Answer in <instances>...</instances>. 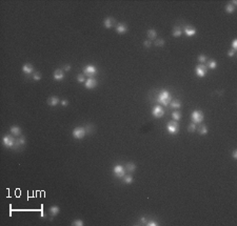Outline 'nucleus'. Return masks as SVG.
<instances>
[{"label":"nucleus","mask_w":237,"mask_h":226,"mask_svg":"<svg viewBox=\"0 0 237 226\" xmlns=\"http://www.w3.org/2000/svg\"><path fill=\"white\" fill-rule=\"evenodd\" d=\"M143 45H144V47H146V48H150V47L152 46L151 40H144V41H143Z\"/></svg>","instance_id":"nucleus-36"},{"label":"nucleus","mask_w":237,"mask_h":226,"mask_svg":"<svg viewBox=\"0 0 237 226\" xmlns=\"http://www.w3.org/2000/svg\"><path fill=\"white\" fill-rule=\"evenodd\" d=\"M181 34H182V31H181V29L179 27H175L174 28V30H173V36L174 37H176V38L180 37Z\"/></svg>","instance_id":"nucleus-22"},{"label":"nucleus","mask_w":237,"mask_h":226,"mask_svg":"<svg viewBox=\"0 0 237 226\" xmlns=\"http://www.w3.org/2000/svg\"><path fill=\"white\" fill-rule=\"evenodd\" d=\"M188 129H189V132H190V133H194L195 130L197 129V126H196V124H195V123H193V122H192V123L189 125Z\"/></svg>","instance_id":"nucleus-31"},{"label":"nucleus","mask_w":237,"mask_h":226,"mask_svg":"<svg viewBox=\"0 0 237 226\" xmlns=\"http://www.w3.org/2000/svg\"><path fill=\"white\" fill-rule=\"evenodd\" d=\"M84 85H85V87L87 90H92L94 87H96L97 86V80L95 79V78H89V79H86L85 82H84Z\"/></svg>","instance_id":"nucleus-10"},{"label":"nucleus","mask_w":237,"mask_h":226,"mask_svg":"<svg viewBox=\"0 0 237 226\" xmlns=\"http://www.w3.org/2000/svg\"><path fill=\"white\" fill-rule=\"evenodd\" d=\"M152 115H153V117H155L157 119L158 118H161L164 115V110H163V108L160 105H156L153 108V110H152Z\"/></svg>","instance_id":"nucleus-9"},{"label":"nucleus","mask_w":237,"mask_h":226,"mask_svg":"<svg viewBox=\"0 0 237 226\" xmlns=\"http://www.w3.org/2000/svg\"><path fill=\"white\" fill-rule=\"evenodd\" d=\"M33 78H34L35 81H39V80L41 79V74H40L39 72H35V73L33 74Z\"/></svg>","instance_id":"nucleus-32"},{"label":"nucleus","mask_w":237,"mask_h":226,"mask_svg":"<svg viewBox=\"0 0 237 226\" xmlns=\"http://www.w3.org/2000/svg\"><path fill=\"white\" fill-rule=\"evenodd\" d=\"M41 217H42V218H46V217H47V215H46L44 212L42 211V212H41Z\"/></svg>","instance_id":"nucleus-44"},{"label":"nucleus","mask_w":237,"mask_h":226,"mask_svg":"<svg viewBox=\"0 0 237 226\" xmlns=\"http://www.w3.org/2000/svg\"><path fill=\"white\" fill-rule=\"evenodd\" d=\"M85 134H86L85 128L84 127H80V126H79V127H75L73 129V133H72V135H73V137L75 139H82L85 136Z\"/></svg>","instance_id":"nucleus-4"},{"label":"nucleus","mask_w":237,"mask_h":226,"mask_svg":"<svg viewBox=\"0 0 237 226\" xmlns=\"http://www.w3.org/2000/svg\"><path fill=\"white\" fill-rule=\"evenodd\" d=\"M166 129H168V132L170 135H176L178 134L179 132V125L177 123V121H170L166 124Z\"/></svg>","instance_id":"nucleus-3"},{"label":"nucleus","mask_w":237,"mask_h":226,"mask_svg":"<svg viewBox=\"0 0 237 226\" xmlns=\"http://www.w3.org/2000/svg\"><path fill=\"white\" fill-rule=\"evenodd\" d=\"M103 25H104L105 29H111V28L113 27V19L110 18V17L105 18V19L103 20Z\"/></svg>","instance_id":"nucleus-18"},{"label":"nucleus","mask_w":237,"mask_h":226,"mask_svg":"<svg viewBox=\"0 0 237 226\" xmlns=\"http://www.w3.org/2000/svg\"><path fill=\"white\" fill-rule=\"evenodd\" d=\"M208 132H209V130H208V127L206 125H201L199 127V134L200 135H207Z\"/></svg>","instance_id":"nucleus-26"},{"label":"nucleus","mask_w":237,"mask_h":226,"mask_svg":"<svg viewBox=\"0 0 237 226\" xmlns=\"http://www.w3.org/2000/svg\"><path fill=\"white\" fill-rule=\"evenodd\" d=\"M49 211H50V214H51L52 216H57V215L59 214V211H60V208H59L58 206L54 205V206H52V207H50V209H49Z\"/></svg>","instance_id":"nucleus-19"},{"label":"nucleus","mask_w":237,"mask_h":226,"mask_svg":"<svg viewBox=\"0 0 237 226\" xmlns=\"http://www.w3.org/2000/svg\"><path fill=\"white\" fill-rule=\"evenodd\" d=\"M22 72L26 75H31L33 72H34V67L32 64L30 63H25L23 66H22Z\"/></svg>","instance_id":"nucleus-14"},{"label":"nucleus","mask_w":237,"mask_h":226,"mask_svg":"<svg viewBox=\"0 0 237 226\" xmlns=\"http://www.w3.org/2000/svg\"><path fill=\"white\" fill-rule=\"evenodd\" d=\"M216 66H217V62L215 60H209L208 61V67L214 69V68H216Z\"/></svg>","instance_id":"nucleus-27"},{"label":"nucleus","mask_w":237,"mask_h":226,"mask_svg":"<svg viewBox=\"0 0 237 226\" xmlns=\"http://www.w3.org/2000/svg\"><path fill=\"white\" fill-rule=\"evenodd\" d=\"M146 35H148L149 40H154L157 37V33H156V31L154 29H150V30H149L148 33H146Z\"/></svg>","instance_id":"nucleus-16"},{"label":"nucleus","mask_w":237,"mask_h":226,"mask_svg":"<svg viewBox=\"0 0 237 226\" xmlns=\"http://www.w3.org/2000/svg\"><path fill=\"white\" fill-rule=\"evenodd\" d=\"M113 171H114V175H115L117 178H122V177L126 176V169H125V167L122 166V165H119V164L115 165Z\"/></svg>","instance_id":"nucleus-6"},{"label":"nucleus","mask_w":237,"mask_h":226,"mask_svg":"<svg viewBox=\"0 0 237 226\" xmlns=\"http://www.w3.org/2000/svg\"><path fill=\"white\" fill-rule=\"evenodd\" d=\"M25 144V138L23 136H21L19 139H17V141H16V145L18 146V145H24Z\"/></svg>","instance_id":"nucleus-28"},{"label":"nucleus","mask_w":237,"mask_h":226,"mask_svg":"<svg viewBox=\"0 0 237 226\" xmlns=\"http://www.w3.org/2000/svg\"><path fill=\"white\" fill-rule=\"evenodd\" d=\"M116 32L118 34H125V33L128 32V27L125 23H119L116 27Z\"/></svg>","instance_id":"nucleus-15"},{"label":"nucleus","mask_w":237,"mask_h":226,"mask_svg":"<svg viewBox=\"0 0 237 226\" xmlns=\"http://www.w3.org/2000/svg\"><path fill=\"white\" fill-rule=\"evenodd\" d=\"M127 169H128V171H130V172H134L135 170H136V164H134L133 162H129V163H127Z\"/></svg>","instance_id":"nucleus-21"},{"label":"nucleus","mask_w":237,"mask_h":226,"mask_svg":"<svg viewBox=\"0 0 237 226\" xmlns=\"http://www.w3.org/2000/svg\"><path fill=\"white\" fill-rule=\"evenodd\" d=\"M2 142L6 147H13L15 145V139L10 135H5L2 138Z\"/></svg>","instance_id":"nucleus-8"},{"label":"nucleus","mask_w":237,"mask_h":226,"mask_svg":"<svg viewBox=\"0 0 237 226\" xmlns=\"http://www.w3.org/2000/svg\"><path fill=\"white\" fill-rule=\"evenodd\" d=\"M232 156H233V159H234V160H236V159H237V150H234Z\"/></svg>","instance_id":"nucleus-41"},{"label":"nucleus","mask_w":237,"mask_h":226,"mask_svg":"<svg viewBox=\"0 0 237 226\" xmlns=\"http://www.w3.org/2000/svg\"><path fill=\"white\" fill-rule=\"evenodd\" d=\"M83 72L86 76H89L90 78L95 76L96 74H97V68H96L94 65H86L84 68H83Z\"/></svg>","instance_id":"nucleus-7"},{"label":"nucleus","mask_w":237,"mask_h":226,"mask_svg":"<svg viewBox=\"0 0 237 226\" xmlns=\"http://www.w3.org/2000/svg\"><path fill=\"white\" fill-rule=\"evenodd\" d=\"M59 102H60V100L56 96H52V97H50L48 99V104H49L50 106H57L58 104H59Z\"/></svg>","instance_id":"nucleus-13"},{"label":"nucleus","mask_w":237,"mask_h":226,"mask_svg":"<svg viewBox=\"0 0 237 226\" xmlns=\"http://www.w3.org/2000/svg\"><path fill=\"white\" fill-rule=\"evenodd\" d=\"M225 11H227V13L232 14V13H234V11H235V6H234L233 4H231V3H228V4L225 5Z\"/></svg>","instance_id":"nucleus-24"},{"label":"nucleus","mask_w":237,"mask_h":226,"mask_svg":"<svg viewBox=\"0 0 237 226\" xmlns=\"http://www.w3.org/2000/svg\"><path fill=\"white\" fill-rule=\"evenodd\" d=\"M191 118H192L193 123L200 124L204 121V119H205V114L201 110H194V111L192 112Z\"/></svg>","instance_id":"nucleus-2"},{"label":"nucleus","mask_w":237,"mask_h":226,"mask_svg":"<svg viewBox=\"0 0 237 226\" xmlns=\"http://www.w3.org/2000/svg\"><path fill=\"white\" fill-rule=\"evenodd\" d=\"M77 81H78L79 83H83V82H85V77H84V75H82V74L78 75V76H77Z\"/></svg>","instance_id":"nucleus-33"},{"label":"nucleus","mask_w":237,"mask_h":226,"mask_svg":"<svg viewBox=\"0 0 237 226\" xmlns=\"http://www.w3.org/2000/svg\"><path fill=\"white\" fill-rule=\"evenodd\" d=\"M67 104H69L67 100H62V101H61V105H62V106H67Z\"/></svg>","instance_id":"nucleus-40"},{"label":"nucleus","mask_w":237,"mask_h":226,"mask_svg":"<svg viewBox=\"0 0 237 226\" xmlns=\"http://www.w3.org/2000/svg\"><path fill=\"white\" fill-rule=\"evenodd\" d=\"M64 71H65V72L71 71V66H70V65H65V66H64Z\"/></svg>","instance_id":"nucleus-42"},{"label":"nucleus","mask_w":237,"mask_h":226,"mask_svg":"<svg viewBox=\"0 0 237 226\" xmlns=\"http://www.w3.org/2000/svg\"><path fill=\"white\" fill-rule=\"evenodd\" d=\"M10 132L12 133V135L14 136H20L21 135V128L19 126H12L11 129H10Z\"/></svg>","instance_id":"nucleus-17"},{"label":"nucleus","mask_w":237,"mask_h":226,"mask_svg":"<svg viewBox=\"0 0 237 226\" xmlns=\"http://www.w3.org/2000/svg\"><path fill=\"white\" fill-rule=\"evenodd\" d=\"M198 61L202 64V63H205L206 61H207V57H206V55H199L198 56Z\"/></svg>","instance_id":"nucleus-34"},{"label":"nucleus","mask_w":237,"mask_h":226,"mask_svg":"<svg viewBox=\"0 0 237 226\" xmlns=\"http://www.w3.org/2000/svg\"><path fill=\"white\" fill-rule=\"evenodd\" d=\"M164 40L163 39H157L155 41V46H158V47H160V46H163L164 45Z\"/></svg>","instance_id":"nucleus-30"},{"label":"nucleus","mask_w":237,"mask_h":226,"mask_svg":"<svg viewBox=\"0 0 237 226\" xmlns=\"http://www.w3.org/2000/svg\"><path fill=\"white\" fill-rule=\"evenodd\" d=\"M232 49H234V51H236L237 49V40L235 39V40H233V43H232Z\"/></svg>","instance_id":"nucleus-39"},{"label":"nucleus","mask_w":237,"mask_h":226,"mask_svg":"<svg viewBox=\"0 0 237 226\" xmlns=\"http://www.w3.org/2000/svg\"><path fill=\"white\" fill-rule=\"evenodd\" d=\"M146 225H149V226H158L159 224H158V222H157V221L150 220V221H148V222H146Z\"/></svg>","instance_id":"nucleus-35"},{"label":"nucleus","mask_w":237,"mask_h":226,"mask_svg":"<svg viewBox=\"0 0 237 226\" xmlns=\"http://www.w3.org/2000/svg\"><path fill=\"white\" fill-rule=\"evenodd\" d=\"M83 221L82 220H80V219H78V220H74L73 222H72V225L73 226H83Z\"/></svg>","instance_id":"nucleus-29"},{"label":"nucleus","mask_w":237,"mask_h":226,"mask_svg":"<svg viewBox=\"0 0 237 226\" xmlns=\"http://www.w3.org/2000/svg\"><path fill=\"white\" fill-rule=\"evenodd\" d=\"M208 73V67L205 64H198L195 67V74L199 77V78H204Z\"/></svg>","instance_id":"nucleus-5"},{"label":"nucleus","mask_w":237,"mask_h":226,"mask_svg":"<svg viewBox=\"0 0 237 226\" xmlns=\"http://www.w3.org/2000/svg\"><path fill=\"white\" fill-rule=\"evenodd\" d=\"M170 106L172 107V108H175V109H178V108H180L181 107V103L178 101V100H174V101H172L171 102V104H170Z\"/></svg>","instance_id":"nucleus-23"},{"label":"nucleus","mask_w":237,"mask_h":226,"mask_svg":"<svg viewBox=\"0 0 237 226\" xmlns=\"http://www.w3.org/2000/svg\"><path fill=\"white\" fill-rule=\"evenodd\" d=\"M172 118H173L174 121H177V122H178V121L181 119V112L178 111V110L173 111V112H172Z\"/></svg>","instance_id":"nucleus-20"},{"label":"nucleus","mask_w":237,"mask_h":226,"mask_svg":"<svg viewBox=\"0 0 237 226\" xmlns=\"http://www.w3.org/2000/svg\"><path fill=\"white\" fill-rule=\"evenodd\" d=\"M123 182H125V183L126 184H132V183H133V177H132V176H125L123 177Z\"/></svg>","instance_id":"nucleus-25"},{"label":"nucleus","mask_w":237,"mask_h":226,"mask_svg":"<svg viewBox=\"0 0 237 226\" xmlns=\"http://www.w3.org/2000/svg\"><path fill=\"white\" fill-rule=\"evenodd\" d=\"M172 97H171V94L168 92V91H162L159 95H158V98H157V101L159 102L160 104L162 105L166 106L170 104V101H171Z\"/></svg>","instance_id":"nucleus-1"},{"label":"nucleus","mask_w":237,"mask_h":226,"mask_svg":"<svg viewBox=\"0 0 237 226\" xmlns=\"http://www.w3.org/2000/svg\"><path fill=\"white\" fill-rule=\"evenodd\" d=\"M93 130H94V128H93L92 125H86V126H85V132H86V134H87V133H89V134L92 133Z\"/></svg>","instance_id":"nucleus-37"},{"label":"nucleus","mask_w":237,"mask_h":226,"mask_svg":"<svg viewBox=\"0 0 237 226\" xmlns=\"http://www.w3.org/2000/svg\"><path fill=\"white\" fill-rule=\"evenodd\" d=\"M183 32H184V34H186L188 37H193V36H194V35H196V33H197L196 29L193 28L192 25H187V27H184V28H183Z\"/></svg>","instance_id":"nucleus-11"},{"label":"nucleus","mask_w":237,"mask_h":226,"mask_svg":"<svg viewBox=\"0 0 237 226\" xmlns=\"http://www.w3.org/2000/svg\"><path fill=\"white\" fill-rule=\"evenodd\" d=\"M63 78H64V73L61 69L57 68L54 72V79L57 81H61V80H63Z\"/></svg>","instance_id":"nucleus-12"},{"label":"nucleus","mask_w":237,"mask_h":226,"mask_svg":"<svg viewBox=\"0 0 237 226\" xmlns=\"http://www.w3.org/2000/svg\"><path fill=\"white\" fill-rule=\"evenodd\" d=\"M235 53H236V51L230 49L229 52H228V56H229V57H234V56H235Z\"/></svg>","instance_id":"nucleus-38"},{"label":"nucleus","mask_w":237,"mask_h":226,"mask_svg":"<svg viewBox=\"0 0 237 226\" xmlns=\"http://www.w3.org/2000/svg\"><path fill=\"white\" fill-rule=\"evenodd\" d=\"M140 222H142V223H145V224H146V222H148V221H146V219H145V218H141V219H140Z\"/></svg>","instance_id":"nucleus-43"}]
</instances>
